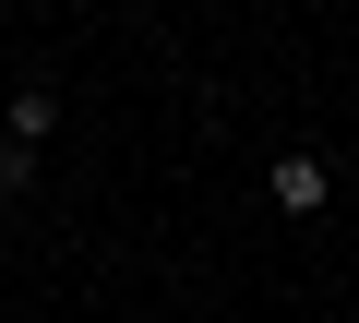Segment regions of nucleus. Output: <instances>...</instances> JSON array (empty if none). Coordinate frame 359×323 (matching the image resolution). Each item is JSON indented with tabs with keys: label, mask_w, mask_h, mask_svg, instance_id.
<instances>
[{
	"label": "nucleus",
	"mask_w": 359,
	"mask_h": 323,
	"mask_svg": "<svg viewBox=\"0 0 359 323\" xmlns=\"http://www.w3.org/2000/svg\"><path fill=\"white\" fill-rule=\"evenodd\" d=\"M264 192H276V216H323V204H335V168H323L311 144H287L276 168H264Z\"/></svg>",
	"instance_id": "f257e3e1"
},
{
	"label": "nucleus",
	"mask_w": 359,
	"mask_h": 323,
	"mask_svg": "<svg viewBox=\"0 0 359 323\" xmlns=\"http://www.w3.org/2000/svg\"><path fill=\"white\" fill-rule=\"evenodd\" d=\"M0 132H13V144H25V156H36V144H48V132H60V96H48V84H25V96H13V120H0Z\"/></svg>",
	"instance_id": "f03ea898"
},
{
	"label": "nucleus",
	"mask_w": 359,
	"mask_h": 323,
	"mask_svg": "<svg viewBox=\"0 0 359 323\" xmlns=\"http://www.w3.org/2000/svg\"><path fill=\"white\" fill-rule=\"evenodd\" d=\"M25 168H36V156H25V144H13V132H0V192H13V180H25Z\"/></svg>",
	"instance_id": "7ed1b4c3"
}]
</instances>
